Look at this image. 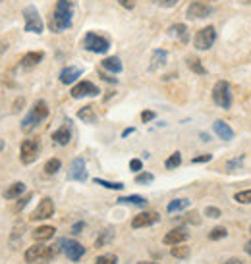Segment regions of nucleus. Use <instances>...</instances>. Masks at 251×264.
Returning a JSON list of instances; mask_svg holds the SVG:
<instances>
[{
    "instance_id": "nucleus-32",
    "label": "nucleus",
    "mask_w": 251,
    "mask_h": 264,
    "mask_svg": "<svg viewBox=\"0 0 251 264\" xmlns=\"http://www.w3.org/2000/svg\"><path fill=\"white\" fill-rule=\"evenodd\" d=\"M170 254L174 256V258H188L189 256V247H184V245H174L172 247V251Z\"/></svg>"
},
{
    "instance_id": "nucleus-25",
    "label": "nucleus",
    "mask_w": 251,
    "mask_h": 264,
    "mask_svg": "<svg viewBox=\"0 0 251 264\" xmlns=\"http://www.w3.org/2000/svg\"><path fill=\"white\" fill-rule=\"evenodd\" d=\"M191 202L188 201V199H174V201L168 202V206H166V210L170 214L174 212H180V210H184V208H188Z\"/></svg>"
},
{
    "instance_id": "nucleus-21",
    "label": "nucleus",
    "mask_w": 251,
    "mask_h": 264,
    "mask_svg": "<svg viewBox=\"0 0 251 264\" xmlns=\"http://www.w3.org/2000/svg\"><path fill=\"white\" fill-rule=\"evenodd\" d=\"M54 231H56V229L52 226H41L33 231V239H35V241H47V239L54 237Z\"/></svg>"
},
{
    "instance_id": "nucleus-46",
    "label": "nucleus",
    "mask_w": 251,
    "mask_h": 264,
    "mask_svg": "<svg viewBox=\"0 0 251 264\" xmlns=\"http://www.w3.org/2000/svg\"><path fill=\"white\" fill-rule=\"evenodd\" d=\"M243 162V160H241V158H236V160H232V162H228V166H226V168H228V170H234V168H238L239 164Z\"/></svg>"
},
{
    "instance_id": "nucleus-20",
    "label": "nucleus",
    "mask_w": 251,
    "mask_h": 264,
    "mask_svg": "<svg viewBox=\"0 0 251 264\" xmlns=\"http://www.w3.org/2000/svg\"><path fill=\"white\" fill-rule=\"evenodd\" d=\"M25 191V183H22V181H16V183H12L10 187L4 191V199H18V197H22V193Z\"/></svg>"
},
{
    "instance_id": "nucleus-38",
    "label": "nucleus",
    "mask_w": 251,
    "mask_h": 264,
    "mask_svg": "<svg viewBox=\"0 0 251 264\" xmlns=\"http://www.w3.org/2000/svg\"><path fill=\"white\" fill-rule=\"evenodd\" d=\"M180 222H188V224H199V218H197V214H195V212H189V214H186L184 218H180Z\"/></svg>"
},
{
    "instance_id": "nucleus-30",
    "label": "nucleus",
    "mask_w": 251,
    "mask_h": 264,
    "mask_svg": "<svg viewBox=\"0 0 251 264\" xmlns=\"http://www.w3.org/2000/svg\"><path fill=\"white\" fill-rule=\"evenodd\" d=\"M112 237H114V231L110 229V227H106L102 233L99 235V239L95 241V247H104L106 243H110L112 241Z\"/></svg>"
},
{
    "instance_id": "nucleus-29",
    "label": "nucleus",
    "mask_w": 251,
    "mask_h": 264,
    "mask_svg": "<svg viewBox=\"0 0 251 264\" xmlns=\"http://www.w3.org/2000/svg\"><path fill=\"white\" fill-rule=\"evenodd\" d=\"M60 166H62V162L58 160V158H50V160H47V164H45V174L47 176H54L58 170H60Z\"/></svg>"
},
{
    "instance_id": "nucleus-26",
    "label": "nucleus",
    "mask_w": 251,
    "mask_h": 264,
    "mask_svg": "<svg viewBox=\"0 0 251 264\" xmlns=\"http://www.w3.org/2000/svg\"><path fill=\"white\" fill-rule=\"evenodd\" d=\"M77 118L83 120L85 124H93V122L97 120V114H95V110H93V106H83V108L77 112Z\"/></svg>"
},
{
    "instance_id": "nucleus-53",
    "label": "nucleus",
    "mask_w": 251,
    "mask_h": 264,
    "mask_svg": "<svg viewBox=\"0 0 251 264\" xmlns=\"http://www.w3.org/2000/svg\"><path fill=\"white\" fill-rule=\"evenodd\" d=\"M241 2H245V4H251V0H241Z\"/></svg>"
},
{
    "instance_id": "nucleus-37",
    "label": "nucleus",
    "mask_w": 251,
    "mask_h": 264,
    "mask_svg": "<svg viewBox=\"0 0 251 264\" xmlns=\"http://www.w3.org/2000/svg\"><path fill=\"white\" fill-rule=\"evenodd\" d=\"M205 214H207L209 218H220V216H222L220 208H216V206H207V208H205Z\"/></svg>"
},
{
    "instance_id": "nucleus-9",
    "label": "nucleus",
    "mask_w": 251,
    "mask_h": 264,
    "mask_svg": "<svg viewBox=\"0 0 251 264\" xmlns=\"http://www.w3.org/2000/svg\"><path fill=\"white\" fill-rule=\"evenodd\" d=\"M39 156V143L35 139H25L20 147V160L24 164L35 162Z\"/></svg>"
},
{
    "instance_id": "nucleus-39",
    "label": "nucleus",
    "mask_w": 251,
    "mask_h": 264,
    "mask_svg": "<svg viewBox=\"0 0 251 264\" xmlns=\"http://www.w3.org/2000/svg\"><path fill=\"white\" fill-rule=\"evenodd\" d=\"M153 179H155V176L153 174H147V172L145 174H138V177H136L138 183H151Z\"/></svg>"
},
{
    "instance_id": "nucleus-31",
    "label": "nucleus",
    "mask_w": 251,
    "mask_h": 264,
    "mask_svg": "<svg viewBox=\"0 0 251 264\" xmlns=\"http://www.w3.org/2000/svg\"><path fill=\"white\" fill-rule=\"evenodd\" d=\"M97 185H102V187H106V189H112V191H120V189H124V183H112V181H106V179H100V177H95L93 179Z\"/></svg>"
},
{
    "instance_id": "nucleus-52",
    "label": "nucleus",
    "mask_w": 251,
    "mask_h": 264,
    "mask_svg": "<svg viewBox=\"0 0 251 264\" xmlns=\"http://www.w3.org/2000/svg\"><path fill=\"white\" fill-rule=\"evenodd\" d=\"M2 149H4V141L0 139V151H2Z\"/></svg>"
},
{
    "instance_id": "nucleus-14",
    "label": "nucleus",
    "mask_w": 251,
    "mask_h": 264,
    "mask_svg": "<svg viewBox=\"0 0 251 264\" xmlns=\"http://www.w3.org/2000/svg\"><path fill=\"white\" fill-rule=\"evenodd\" d=\"M68 177L74 179V181H85L87 179V170H85V160L83 158H75L74 162L70 164Z\"/></svg>"
},
{
    "instance_id": "nucleus-41",
    "label": "nucleus",
    "mask_w": 251,
    "mask_h": 264,
    "mask_svg": "<svg viewBox=\"0 0 251 264\" xmlns=\"http://www.w3.org/2000/svg\"><path fill=\"white\" fill-rule=\"evenodd\" d=\"M211 158H213V156H211V154H201V156H193V158H191V162H193V164L209 162V160H211Z\"/></svg>"
},
{
    "instance_id": "nucleus-34",
    "label": "nucleus",
    "mask_w": 251,
    "mask_h": 264,
    "mask_svg": "<svg viewBox=\"0 0 251 264\" xmlns=\"http://www.w3.org/2000/svg\"><path fill=\"white\" fill-rule=\"evenodd\" d=\"M226 235H228V229L222 226H218V227H214V229H211L209 239H211V241H218V239H224Z\"/></svg>"
},
{
    "instance_id": "nucleus-49",
    "label": "nucleus",
    "mask_w": 251,
    "mask_h": 264,
    "mask_svg": "<svg viewBox=\"0 0 251 264\" xmlns=\"http://www.w3.org/2000/svg\"><path fill=\"white\" fill-rule=\"evenodd\" d=\"M6 51H8V43L0 41V54H2V52H6Z\"/></svg>"
},
{
    "instance_id": "nucleus-19",
    "label": "nucleus",
    "mask_w": 251,
    "mask_h": 264,
    "mask_svg": "<svg viewBox=\"0 0 251 264\" xmlns=\"http://www.w3.org/2000/svg\"><path fill=\"white\" fill-rule=\"evenodd\" d=\"M43 58H45L43 52H27V54L22 56V66H24V68H33V66H37Z\"/></svg>"
},
{
    "instance_id": "nucleus-27",
    "label": "nucleus",
    "mask_w": 251,
    "mask_h": 264,
    "mask_svg": "<svg viewBox=\"0 0 251 264\" xmlns=\"http://www.w3.org/2000/svg\"><path fill=\"white\" fill-rule=\"evenodd\" d=\"M188 68L193 72V74H197V76H205L207 74V70L203 68V64H201V60L199 58H193V56H188Z\"/></svg>"
},
{
    "instance_id": "nucleus-24",
    "label": "nucleus",
    "mask_w": 251,
    "mask_h": 264,
    "mask_svg": "<svg viewBox=\"0 0 251 264\" xmlns=\"http://www.w3.org/2000/svg\"><path fill=\"white\" fill-rule=\"evenodd\" d=\"M166 58H168V54H166V51H155L153 52V60H151V70H157V68H163L164 64H166Z\"/></svg>"
},
{
    "instance_id": "nucleus-22",
    "label": "nucleus",
    "mask_w": 251,
    "mask_h": 264,
    "mask_svg": "<svg viewBox=\"0 0 251 264\" xmlns=\"http://www.w3.org/2000/svg\"><path fill=\"white\" fill-rule=\"evenodd\" d=\"M102 68L108 70V72H112V74H120L122 72V62H120L118 56H108V58L102 60Z\"/></svg>"
},
{
    "instance_id": "nucleus-12",
    "label": "nucleus",
    "mask_w": 251,
    "mask_h": 264,
    "mask_svg": "<svg viewBox=\"0 0 251 264\" xmlns=\"http://www.w3.org/2000/svg\"><path fill=\"white\" fill-rule=\"evenodd\" d=\"M161 220V216L159 212H155V210H147V212H141L138 216H134V220H132V227H147V226H153V224H157Z\"/></svg>"
},
{
    "instance_id": "nucleus-51",
    "label": "nucleus",
    "mask_w": 251,
    "mask_h": 264,
    "mask_svg": "<svg viewBox=\"0 0 251 264\" xmlns=\"http://www.w3.org/2000/svg\"><path fill=\"white\" fill-rule=\"evenodd\" d=\"M245 252H247V254L251 256V239L247 241V243H245Z\"/></svg>"
},
{
    "instance_id": "nucleus-6",
    "label": "nucleus",
    "mask_w": 251,
    "mask_h": 264,
    "mask_svg": "<svg viewBox=\"0 0 251 264\" xmlns=\"http://www.w3.org/2000/svg\"><path fill=\"white\" fill-rule=\"evenodd\" d=\"M83 49L89 52H95V54H104L110 49V43H108V39L100 37L97 33H87L83 39Z\"/></svg>"
},
{
    "instance_id": "nucleus-8",
    "label": "nucleus",
    "mask_w": 251,
    "mask_h": 264,
    "mask_svg": "<svg viewBox=\"0 0 251 264\" xmlns=\"http://www.w3.org/2000/svg\"><path fill=\"white\" fill-rule=\"evenodd\" d=\"M60 249L64 251V254L72 260V262H77L83 254H85V247L81 245V243H77L74 239H60Z\"/></svg>"
},
{
    "instance_id": "nucleus-3",
    "label": "nucleus",
    "mask_w": 251,
    "mask_h": 264,
    "mask_svg": "<svg viewBox=\"0 0 251 264\" xmlns=\"http://www.w3.org/2000/svg\"><path fill=\"white\" fill-rule=\"evenodd\" d=\"M58 249L56 247H47V245H33L25 251V262L29 264H47L56 256Z\"/></svg>"
},
{
    "instance_id": "nucleus-55",
    "label": "nucleus",
    "mask_w": 251,
    "mask_h": 264,
    "mask_svg": "<svg viewBox=\"0 0 251 264\" xmlns=\"http://www.w3.org/2000/svg\"><path fill=\"white\" fill-rule=\"evenodd\" d=\"M249 231H251V227H249Z\"/></svg>"
},
{
    "instance_id": "nucleus-2",
    "label": "nucleus",
    "mask_w": 251,
    "mask_h": 264,
    "mask_svg": "<svg viewBox=\"0 0 251 264\" xmlns=\"http://www.w3.org/2000/svg\"><path fill=\"white\" fill-rule=\"evenodd\" d=\"M47 116H49V104L45 101H37L33 104V108L29 110V114L22 120V131L24 133H31Z\"/></svg>"
},
{
    "instance_id": "nucleus-42",
    "label": "nucleus",
    "mask_w": 251,
    "mask_h": 264,
    "mask_svg": "<svg viewBox=\"0 0 251 264\" xmlns=\"http://www.w3.org/2000/svg\"><path fill=\"white\" fill-rule=\"evenodd\" d=\"M141 166H143L141 160H139V158H134V160L130 162V170H132V172H139V170H141Z\"/></svg>"
},
{
    "instance_id": "nucleus-36",
    "label": "nucleus",
    "mask_w": 251,
    "mask_h": 264,
    "mask_svg": "<svg viewBox=\"0 0 251 264\" xmlns=\"http://www.w3.org/2000/svg\"><path fill=\"white\" fill-rule=\"evenodd\" d=\"M116 262H118L116 254H102V256H97V260H95V264H116Z\"/></svg>"
},
{
    "instance_id": "nucleus-5",
    "label": "nucleus",
    "mask_w": 251,
    "mask_h": 264,
    "mask_svg": "<svg viewBox=\"0 0 251 264\" xmlns=\"http://www.w3.org/2000/svg\"><path fill=\"white\" fill-rule=\"evenodd\" d=\"M213 101L216 106L228 110L232 106V93H230V85L226 81H216L213 87Z\"/></svg>"
},
{
    "instance_id": "nucleus-4",
    "label": "nucleus",
    "mask_w": 251,
    "mask_h": 264,
    "mask_svg": "<svg viewBox=\"0 0 251 264\" xmlns=\"http://www.w3.org/2000/svg\"><path fill=\"white\" fill-rule=\"evenodd\" d=\"M214 41H216V29L213 26H207L195 33L193 45H195L197 51H209L214 45Z\"/></svg>"
},
{
    "instance_id": "nucleus-13",
    "label": "nucleus",
    "mask_w": 251,
    "mask_h": 264,
    "mask_svg": "<svg viewBox=\"0 0 251 264\" xmlns=\"http://www.w3.org/2000/svg\"><path fill=\"white\" fill-rule=\"evenodd\" d=\"M209 16H211V6L205 2H191L188 6L189 20H205Z\"/></svg>"
},
{
    "instance_id": "nucleus-44",
    "label": "nucleus",
    "mask_w": 251,
    "mask_h": 264,
    "mask_svg": "<svg viewBox=\"0 0 251 264\" xmlns=\"http://www.w3.org/2000/svg\"><path fill=\"white\" fill-rule=\"evenodd\" d=\"M153 118H155V112H151V110H145V112L141 114V120H143L145 124H147V122H151Z\"/></svg>"
},
{
    "instance_id": "nucleus-35",
    "label": "nucleus",
    "mask_w": 251,
    "mask_h": 264,
    "mask_svg": "<svg viewBox=\"0 0 251 264\" xmlns=\"http://www.w3.org/2000/svg\"><path fill=\"white\" fill-rule=\"evenodd\" d=\"M180 164H182V154H180V152H174V154H172V156L166 160V164H164V166H166L168 170H174V168H178Z\"/></svg>"
},
{
    "instance_id": "nucleus-23",
    "label": "nucleus",
    "mask_w": 251,
    "mask_h": 264,
    "mask_svg": "<svg viewBox=\"0 0 251 264\" xmlns=\"http://www.w3.org/2000/svg\"><path fill=\"white\" fill-rule=\"evenodd\" d=\"M168 33H170L172 37L180 39L182 43H188V27L184 26V24H176V26H172Z\"/></svg>"
},
{
    "instance_id": "nucleus-48",
    "label": "nucleus",
    "mask_w": 251,
    "mask_h": 264,
    "mask_svg": "<svg viewBox=\"0 0 251 264\" xmlns=\"http://www.w3.org/2000/svg\"><path fill=\"white\" fill-rule=\"evenodd\" d=\"M222 264H243V262H241L239 258H228V260H226V262H222Z\"/></svg>"
},
{
    "instance_id": "nucleus-11",
    "label": "nucleus",
    "mask_w": 251,
    "mask_h": 264,
    "mask_svg": "<svg viewBox=\"0 0 251 264\" xmlns=\"http://www.w3.org/2000/svg\"><path fill=\"white\" fill-rule=\"evenodd\" d=\"M100 91L97 85H93L91 81H79L77 85L72 87L70 91V95L74 97V99H81V97H97Z\"/></svg>"
},
{
    "instance_id": "nucleus-33",
    "label": "nucleus",
    "mask_w": 251,
    "mask_h": 264,
    "mask_svg": "<svg viewBox=\"0 0 251 264\" xmlns=\"http://www.w3.org/2000/svg\"><path fill=\"white\" fill-rule=\"evenodd\" d=\"M234 201L239 202V204H251V189H245V191H239L234 195Z\"/></svg>"
},
{
    "instance_id": "nucleus-18",
    "label": "nucleus",
    "mask_w": 251,
    "mask_h": 264,
    "mask_svg": "<svg viewBox=\"0 0 251 264\" xmlns=\"http://www.w3.org/2000/svg\"><path fill=\"white\" fill-rule=\"evenodd\" d=\"M213 129H214V133L222 139V141H230V139H234V129L228 126L226 122H222V120H216V122L213 124Z\"/></svg>"
},
{
    "instance_id": "nucleus-17",
    "label": "nucleus",
    "mask_w": 251,
    "mask_h": 264,
    "mask_svg": "<svg viewBox=\"0 0 251 264\" xmlns=\"http://www.w3.org/2000/svg\"><path fill=\"white\" fill-rule=\"evenodd\" d=\"M70 139H72V129H70V122L68 124H64L62 127H58L54 133H52V141L56 143V145H68L70 143Z\"/></svg>"
},
{
    "instance_id": "nucleus-47",
    "label": "nucleus",
    "mask_w": 251,
    "mask_h": 264,
    "mask_svg": "<svg viewBox=\"0 0 251 264\" xmlns=\"http://www.w3.org/2000/svg\"><path fill=\"white\" fill-rule=\"evenodd\" d=\"M83 222H77V224H74V227H72V233H81V229H83Z\"/></svg>"
},
{
    "instance_id": "nucleus-7",
    "label": "nucleus",
    "mask_w": 251,
    "mask_h": 264,
    "mask_svg": "<svg viewBox=\"0 0 251 264\" xmlns=\"http://www.w3.org/2000/svg\"><path fill=\"white\" fill-rule=\"evenodd\" d=\"M24 20H25V31L27 33H43V20H41V16H39L37 8L35 6H27L24 8Z\"/></svg>"
},
{
    "instance_id": "nucleus-15",
    "label": "nucleus",
    "mask_w": 251,
    "mask_h": 264,
    "mask_svg": "<svg viewBox=\"0 0 251 264\" xmlns=\"http://www.w3.org/2000/svg\"><path fill=\"white\" fill-rule=\"evenodd\" d=\"M188 237H189V233L184 229V227H176V229L168 231V233L164 235V243H166V245H180V243H184Z\"/></svg>"
},
{
    "instance_id": "nucleus-45",
    "label": "nucleus",
    "mask_w": 251,
    "mask_h": 264,
    "mask_svg": "<svg viewBox=\"0 0 251 264\" xmlns=\"http://www.w3.org/2000/svg\"><path fill=\"white\" fill-rule=\"evenodd\" d=\"M118 2H120V4L124 6L126 10H132V8L136 6V0H118Z\"/></svg>"
},
{
    "instance_id": "nucleus-16",
    "label": "nucleus",
    "mask_w": 251,
    "mask_h": 264,
    "mask_svg": "<svg viewBox=\"0 0 251 264\" xmlns=\"http://www.w3.org/2000/svg\"><path fill=\"white\" fill-rule=\"evenodd\" d=\"M81 74H83L81 68H77V66H68V68H64L62 72H60V83H64V85H72Z\"/></svg>"
},
{
    "instance_id": "nucleus-50",
    "label": "nucleus",
    "mask_w": 251,
    "mask_h": 264,
    "mask_svg": "<svg viewBox=\"0 0 251 264\" xmlns=\"http://www.w3.org/2000/svg\"><path fill=\"white\" fill-rule=\"evenodd\" d=\"M134 131H136L134 127H128V129H124V133H122V137H128V135H132Z\"/></svg>"
},
{
    "instance_id": "nucleus-1",
    "label": "nucleus",
    "mask_w": 251,
    "mask_h": 264,
    "mask_svg": "<svg viewBox=\"0 0 251 264\" xmlns=\"http://www.w3.org/2000/svg\"><path fill=\"white\" fill-rule=\"evenodd\" d=\"M72 16H74V6L70 0H58L54 6V12L50 18V31L60 33L64 29L72 26Z\"/></svg>"
},
{
    "instance_id": "nucleus-28",
    "label": "nucleus",
    "mask_w": 251,
    "mask_h": 264,
    "mask_svg": "<svg viewBox=\"0 0 251 264\" xmlns=\"http://www.w3.org/2000/svg\"><path fill=\"white\" fill-rule=\"evenodd\" d=\"M118 202H122V204H136V206H145L147 201H145V197H141V195H130V197H120Z\"/></svg>"
},
{
    "instance_id": "nucleus-54",
    "label": "nucleus",
    "mask_w": 251,
    "mask_h": 264,
    "mask_svg": "<svg viewBox=\"0 0 251 264\" xmlns=\"http://www.w3.org/2000/svg\"><path fill=\"white\" fill-rule=\"evenodd\" d=\"M139 264H155V262H139Z\"/></svg>"
},
{
    "instance_id": "nucleus-43",
    "label": "nucleus",
    "mask_w": 251,
    "mask_h": 264,
    "mask_svg": "<svg viewBox=\"0 0 251 264\" xmlns=\"http://www.w3.org/2000/svg\"><path fill=\"white\" fill-rule=\"evenodd\" d=\"M29 199H31V193H29V195H25L24 199H22V201H20V202H18V204H16V212H18V210H22V208H24L25 204L29 202Z\"/></svg>"
},
{
    "instance_id": "nucleus-40",
    "label": "nucleus",
    "mask_w": 251,
    "mask_h": 264,
    "mask_svg": "<svg viewBox=\"0 0 251 264\" xmlns=\"http://www.w3.org/2000/svg\"><path fill=\"white\" fill-rule=\"evenodd\" d=\"M151 2H155L157 6H163V8H172L178 4V0H151Z\"/></svg>"
},
{
    "instance_id": "nucleus-10",
    "label": "nucleus",
    "mask_w": 251,
    "mask_h": 264,
    "mask_svg": "<svg viewBox=\"0 0 251 264\" xmlns=\"http://www.w3.org/2000/svg\"><path fill=\"white\" fill-rule=\"evenodd\" d=\"M52 214H54V202H52V199L45 197V199L37 204V208L31 212L29 220H33V222H37V220H47V218H50Z\"/></svg>"
}]
</instances>
